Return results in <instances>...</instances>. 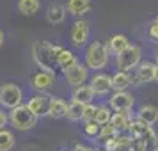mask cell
Here are the masks:
<instances>
[{"instance_id":"cell-11","label":"cell","mask_w":158,"mask_h":151,"mask_svg":"<svg viewBox=\"0 0 158 151\" xmlns=\"http://www.w3.org/2000/svg\"><path fill=\"white\" fill-rule=\"evenodd\" d=\"M48 105H50V98L48 96H43V94H37L34 98H30L27 101V107L37 115V117H43V115H48Z\"/></svg>"},{"instance_id":"cell-32","label":"cell","mask_w":158,"mask_h":151,"mask_svg":"<svg viewBox=\"0 0 158 151\" xmlns=\"http://www.w3.org/2000/svg\"><path fill=\"white\" fill-rule=\"evenodd\" d=\"M73 151H93V149H91V148H87V146H84V144H77Z\"/></svg>"},{"instance_id":"cell-14","label":"cell","mask_w":158,"mask_h":151,"mask_svg":"<svg viewBox=\"0 0 158 151\" xmlns=\"http://www.w3.org/2000/svg\"><path fill=\"white\" fill-rule=\"evenodd\" d=\"M68 112V103L60 98H50V105H48V115L53 119H60L66 117Z\"/></svg>"},{"instance_id":"cell-13","label":"cell","mask_w":158,"mask_h":151,"mask_svg":"<svg viewBox=\"0 0 158 151\" xmlns=\"http://www.w3.org/2000/svg\"><path fill=\"white\" fill-rule=\"evenodd\" d=\"M137 142H139V146H140L144 151H158V135L155 133V130L151 128V126L148 128V132H146Z\"/></svg>"},{"instance_id":"cell-24","label":"cell","mask_w":158,"mask_h":151,"mask_svg":"<svg viewBox=\"0 0 158 151\" xmlns=\"http://www.w3.org/2000/svg\"><path fill=\"white\" fill-rule=\"evenodd\" d=\"M66 117L69 121H82L84 119V103L73 100L71 103H68V112H66Z\"/></svg>"},{"instance_id":"cell-35","label":"cell","mask_w":158,"mask_h":151,"mask_svg":"<svg viewBox=\"0 0 158 151\" xmlns=\"http://www.w3.org/2000/svg\"><path fill=\"white\" fill-rule=\"evenodd\" d=\"M156 62H158V50H156Z\"/></svg>"},{"instance_id":"cell-26","label":"cell","mask_w":158,"mask_h":151,"mask_svg":"<svg viewBox=\"0 0 158 151\" xmlns=\"http://www.w3.org/2000/svg\"><path fill=\"white\" fill-rule=\"evenodd\" d=\"M100 128H101V124L96 119H85L84 121V133L87 137H98Z\"/></svg>"},{"instance_id":"cell-8","label":"cell","mask_w":158,"mask_h":151,"mask_svg":"<svg viewBox=\"0 0 158 151\" xmlns=\"http://www.w3.org/2000/svg\"><path fill=\"white\" fill-rule=\"evenodd\" d=\"M30 84L32 87L39 91V93H46V91H50L52 86L55 84V75L53 73H48V71H37L32 75V78H30Z\"/></svg>"},{"instance_id":"cell-19","label":"cell","mask_w":158,"mask_h":151,"mask_svg":"<svg viewBox=\"0 0 158 151\" xmlns=\"http://www.w3.org/2000/svg\"><path fill=\"white\" fill-rule=\"evenodd\" d=\"M66 11L68 9L64 7V6H60V4H53V6H50L48 7V11H46V20L50 23H53V25H57V23H62L66 18Z\"/></svg>"},{"instance_id":"cell-25","label":"cell","mask_w":158,"mask_h":151,"mask_svg":"<svg viewBox=\"0 0 158 151\" xmlns=\"http://www.w3.org/2000/svg\"><path fill=\"white\" fill-rule=\"evenodd\" d=\"M15 148V135L7 130H0V151H11Z\"/></svg>"},{"instance_id":"cell-4","label":"cell","mask_w":158,"mask_h":151,"mask_svg":"<svg viewBox=\"0 0 158 151\" xmlns=\"http://www.w3.org/2000/svg\"><path fill=\"white\" fill-rule=\"evenodd\" d=\"M140 48L135 46V44H130L128 48H124V50L119 53V55H115V62H117V68L123 69V71H130V69H133L139 66L140 62Z\"/></svg>"},{"instance_id":"cell-27","label":"cell","mask_w":158,"mask_h":151,"mask_svg":"<svg viewBox=\"0 0 158 151\" xmlns=\"http://www.w3.org/2000/svg\"><path fill=\"white\" fill-rule=\"evenodd\" d=\"M117 135V130H115V126L112 124V123L108 121L107 124H101V128H100V133H98V137H100L101 141L105 142V141H108L110 137H114Z\"/></svg>"},{"instance_id":"cell-23","label":"cell","mask_w":158,"mask_h":151,"mask_svg":"<svg viewBox=\"0 0 158 151\" xmlns=\"http://www.w3.org/2000/svg\"><path fill=\"white\" fill-rule=\"evenodd\" d=\"M41 7L39 0H18V11L25 16H34Z\"/></svg>"},{"instance_id":"cell-33","label":"cell","mask_w":158,"mask_h":151,"mask_svg":"<svg viewBox=\"0 0 158 151\" xmlns=\"http://www.w3.org/2000/svg\"><path fill=\"white\" fill-rule=\"evenodd\" d=\"M4 39H6V36H4V32L0 30V48H2V44H4Z\"/></svg>"},{"instance_id":"cell-22","label":"cell","mask_w":158,"mask_h":151,"mask_svg":"<svg viewBox=\"0 0 158 151\" xmlns=\"http://www.w3.org/2000/svg\"><path fill=\"white\" fill-rule=\"evenodd\" d=\"M110 123L115 126L117 132L130 130V126H131V121H130V117H128V112H114L112 117H110Z\"/></svg>"},{"instance_id":"cell-17","label":"cell","mask_w":158,"mask_h":151,"mask_svg":"<svg viewBox=\"0 0 158 151\" xmlns=\"http://www.w3.org/2000/svg\"><path fill=\"white\" fill-rule=\"evenodd\" d=\"M77 62H78V61L75 57V53L60 46V50H59V53H57V68H60L62 71H66L68 68L75 66Z\"/></svg>"},{"instance_id":"cell-5","label":"cell","mask_w":158,"mask_h":151,"mask_svg":"<svg viewBox=\"0 0 158 151\" xmlns=\"http://www.w3.org/2000/svg\"><path fill=\"white\" fill-rule=\"evenodd\" d=\"M23 91L16 84H4L0 86V105L6 108H15L22 105Z\"/></svg>"},{"instance_id":"cell-28","label":"cell","mask_w":158,"mask_h":151,"mask_svg":"<svg viewBox=\"0 0 158 151\" xmlns=\"http://www.w3.org/2000/svg\"><path fill=\"white\" fill-rule=\"evenodd\" d=\"M110 117H112L110 108H108V107H98V112H96V121L100 123V124H107V123L110 121Z\"/></svg>"},{"instance_id":"cell-15","label":"cell","mask_w":158,"mask_h":151,"mask_svg":"<svg viewBox=\"0 0 158 151\" xmlns=\"http://www.w3.org/2000/svg\"><path fill=\"white\" fill-rule=\"evenodd\" d=\"M94 91H93V87L91 86H78V87H75V91H73V100L75 101H80V103H84V105H87V103H93L94 100Z\"/></svg>"},{"instance_id":"cell-9","label":"cell","mask_w":158,"mask_h":151,"mask_svg":"<svg viewBox=\"0 0 158 151\" xmlns=\"http://www.w3.org/2000/svg\"><path fill=\"white\" fill-rule=\"evenodd\" d=\"M87 39H89V22H85V20L75 22L71 29V43L75 46H84Z\"/></svg>"},{"instance_id":"cell-21","label":"cell","mask_w":158,"mask_h":151,"mask_svg":"<svg viewBox=\"0 0 158 151\" xmlns=\"http://www.w3.org/2000/svg\"><path fill=\"white\" fill-rule=\"evenodd\" d=\"M131 84V75L128 71H119L115 73L114 77H112V89L114 91H126V87Z\"/></svg>"},{"instance_id":"cell-6","label":"cell","mask_w":158,"mask_h":151,"mask_svg":"<svg viewBox=\"0 0 158 151\" xmlns=\"http://www.w3.org/2000/svg\"><path fill=\"white\" fill-rule=\"evenodd\" d=\"M87 77H89V68L84 66V64H80V62H77L75 66L68 68L64 71L66 82L73 87H78V86H82V84H85Z\"/></svg>"},{"instance_id":"cell-3","label":"cell","mask_w":158,"mask_h":151,"mask_svg":"<svg viewBox=\"0 0 158 151\" xmlns=\"http://www.w3.org/2000/svg\"><path fill=\"white\" fill-rule=\"evenodd\" d=\"M37 123V115L30 110L27 105H18V107L11 108V124L20 132L34 128Z\"/></svg>"},{"instance_id":"cell-1","label":"cell","mask_w":158,"mask_h":151,"mask_svg":"<svg viewBox=\"0 0 158 151\" xmlns=\"http://www.w3.org/2000/svg\"><path fill=\"white\" fill-rule=\"evenodd\" d=\"M60 50L59 44H52L48 41H37L32 44V57L41 69L55 75L57 69V53Z\"/></svg>"},{"instance_id":"cell-10","label":"cell","mask_w":158,"mask_h":151,"mask_svg":"<svg viewBox=\"0 0 158 151\" xmlns=\"http://www.w3.org/2000/svg\"><path fill=\"white\" fill-rule=\"evenodd\" d=\"M155 68H156V64H153V62H142V64H139L135 69V82L139 86L153 82L155 80Z\"/></svg>"},{"instance_id":"cell-29","label":"cell","mask_w":158,"mask_h":151,"mask_svg":"<svg viewBox=\"0 0 158 151\" xmlns=\"http://www.w3.org/2000/svg\"><path fill=\"white\" fill-rule=\"evenodd\" d=\"M96 112H98V107L96 105H93V103L84 105V121L85 119H96Z\"/></svg>"},{"instance_id":"cell-31","label":"cell","mask_w":158,"mask_h":151,"mask_svg":"<svg viewBox=\"0 0 158 151\" xmlns=\"http://www.w3.org/2000/svg\"><path fill=\"white\" fill-rule=\"evenodd\" d=\"M7 121H9V115L6 114L2 108H0V130H2L4 126H6V124H7Z\"/></svg>"},{"instance_id":"cell-16","label":"cell","mask_w":158,"mask_h":151,"mask_svg":"<svg viewBox=\"0 0 158 151\" xmlns=\"http://www.w3.org/2000/svg\"><path fill=\"white\" fill-rule=\"evenodd\" d=\"M91 0H68V13L73 16H82L91 11Z\"/></svg>"},{"instance_id":"cell-18","label":"cell","mask_w":158,"mask_h":151,"mask_svg":"<svg viewBox=\"0 0 158 151\" xmlns=\"http://www.w3.org/2000/svg\"><path fill=\"white\" fill-rule=\"evenodd\" d=\"M137 119H140L142 123H146V124L153 126V124L158 121V108L153 107V105H144V107L139 110Z\"/></svg>"},{"instance_id":"cell-30","label":"cell","mask_w":158,"mask_h":151,"mask_svg":"<svg viewBox=\"0 0 158 151\" xmlns=\"http://www.w3.org/2000/svg\"><path fill=\"white\" fill-rule=\"evenodd\" d=\"M149 36L153 37V39H158V18H155V20L149 23Z\"/></svg>"},{"instance_id":"cell-7","label":"cell","mask_w":158,"mask_h":151,"mask_svg":"<svg viewBox=\"0 0 158 151\" xmlns=\"http://www.w3.org/2000/svg\"><path fill=\"white\" fill-rule=\"evenodd\" d=\"M133 107V94L128 91H115L110 96V108L114 112H130Z\"/></svg>"},{"instance_id":"cell-34","label":"cell","mask_w":158,"mask_h":151,"mask_svg":"<svg viewBox=\"0 0 158 151\" xmlns=\"http://www.w3.org/2000/svg\"><path fill=\"white\" fill-rule=\"evenodd\" d=\"M155 80L158 82V64H156V68H155Z\"/></svg>"},{"instance_id":"cell-36","label":"cell","mask_w":158,"mask_h":151,"mask_svg":"<svg viewBox=\"0 0 158 151\" xmlns=\"http://www.w3.org/2000/svg\"><path fill=\"white\" fill-rule=\"evenodd\" d=\"M126 151H130V149H126Z\"/></svg>"},{"instance_id":"cell-2","label":"cell","mask_w":158,"mask_h":151,"mask_svg":"<svg viewBox=\"0 0 158 151\" xmlns=\"http://www.w3.org/2000/svg\"><path fill=\"white\" fill-rule=\"evenodd\" d=\"M108 62V46L101 41L89 44L85 52V66L89 69H103Z\"/></svg>"},{"instance_id":"cell-20","label":"cell","mask_w":158,"mask_h":151,"mask_svg":"<svg viewBox=\"0 0 158 151\" xmlns=\"http://www.w3.org/2000/svg\"><path fill=\"white\" fill-rule=\"evenodd\" d=\"M130 46V41L126 36H123V34H115V36L110 37V41H108V52H112L114 55H119L124 48H128Z\"/></svg>"},{"instance_id":"cell-12","label":"cell","mask_w":158,"mask_h":151,"mask_svg":"<svg viewBox=\"0 0 158 151\" xmlns=\"http://www.w3.org/2000/svg\"><path fill=\"white\" fill-rule=\"evenodd\" d=\"M91 87L96 94H108L112 89V78L105 73H96L91 78Z\"/></svg>"}]
</instances>
